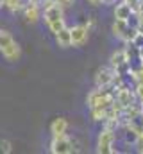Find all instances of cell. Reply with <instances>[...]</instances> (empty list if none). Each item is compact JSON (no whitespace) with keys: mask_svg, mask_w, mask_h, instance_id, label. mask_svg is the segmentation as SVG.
<instances>
[{"mask_svg":"<svg viewBox=\"0 0 143 154\" xmlns=\"http://www.w3.org/2000/svg\"><path fill=\"white\" fill-rule=\"evenodd\" d=\"M66 129H68V120L59 116L56 118L52 124H50V133L52 136H57V134H66Z\"/></svg>","mask_w":143,"mask_h":154,"instance_id":"cell-10","label":"cell"},{"mask_svg":"<svg viewBox=\"0 0 143 154\" xmlns=\"http://www.w3.org/2000/svg\"><path fill=\"white\" fill-rule=\"evenodd\" d=\"M134 11H132V7L123 0V2H120V4H116V7H114V18L116 20H129V16L132 14Z\"/></svg>","mask_w":143,"mask_h":154,"instance_id":"cell-9","label":"cell"},{"mask_svg":"<svg viewBox=\"0 0 143 154\" xmlns=\"http://www.w3.org/2000/svg\"><path fill=\"white\" fill-rule=\"evenodd\" d=\"M113 34L116 36L118 39H122L123 38V34H125V31L129 29V22L127 20H116L114 18V23H113Z\"/></svg>","mask_w":143,"mask_h":154,"instance_id":"cell-13","label":"cell"},{"mask_svg":"<svg viewBox=\"0 0 143 154\" xmlns=\"http://www.w3.org/2000/svg\"><path fill=\"white\" fill-rule=\"evenodd\" d=\"M4 4H5V0H0V7H4Z\"/></svg>","mask_w":143,"mask_h":154,"instance_id":"cell-25","label":"cell"},{"mask_svg":"<svg viewBox=\"0 0 143 154\" xmlns=\"http://www.w3.org/2000/svg\"><path fill=\"white\" fill-rule=\"evenodd\" d=\"M114 100H116L122 108H127V106L134 104L138 99H136V93H134V91H131L127 86H122V88H118V90H116Z\"/></svg>","mask_w":143,"mask_h":154,"instance_id":"cell-5","label":"cell"},{"mask_svg":"<svg viewBox=\"0 0 143 154\" xmlns=\"http://www.w3.org/2000/svg\"><path fill=\"white\" fill-rule=\"evenodd\" d=\"M2 52V56L7 59V61H16L18 57H20V54H22V48H20V45L16 43V41H13V43H9L4 50H0Z\"/></svg>","mask_w":143,"mask_h":154,"instance_id":"cell-7","label":"cell"},{"mask_svg":"<svg viewBox=\"0 0 143 154\" xmlns=\"http://www.w3.org/2000/svg\"><path fill=\"white\" fill-rule=\"evenodd\" d=\"M114 75H116V68H113L111 65H109V66H102V68H99L97 74H95V86H99V88L111 86Z\"/></svg>","mask_w":143,"mask_h":154,"instance_id":"cell-4","label":"cell"},{"mask_svg":"<svg viewBox=\"0 0 143 154\" xmlns=\"http://www.w3.org/2000/svg\"><path fill=\"white\" fill-rule=\"evenodd\" d=\"M72 45L73 47H81L88 41V34H90V29L86 25H75L72 27Z\"/></svg>","mask_w":143,"mask_h":154,"instance_id":"cell-6","label":"cell"},{"mask_svg":"<svg viewBox=\"0 0 143 154\" xmlns=\"http://www.w3.org/2000/svg\"><path fill=\"white\" fill-rule=\"evenodd\" d=\"M102 4H106V5H111V4H116V0H102Z\"/></svg>","mask_w":143,"mask_h":154,"instance_id":"cell-23","label":"cell"},{"mask_svg":"<svg viewBox=\"0 0 143 154\" xmlns=\"http://www.w3.org/2000/svg\"><path fill=\"white\" fill-rule=\"evenodd\" d=\"M140 61L143 63V47H140Z\"/></svg>","mask_w":143,"mask_h":154,"instance_id":"cell-24","label":"cell"},{"mask_svg":"<svg viewBox=\"0 0 143 154\" xmlns=\"http://www.w3.org/2000/svg\"><path fill=\"white\" fill-rule=\"evenodd\" d=\"M123 129H125V133H123V142H125V143H136L138 138H140V134H138L132 127H129V125H123Z\"/></svg>","mask_w":143,"mask_h":154,"instance_id":"cell-15","label":"cell"},{"mask_svg":"<svg viewBox=\"0 0 143 154\" xmlns=\"http://www.w3.org/2000/svg\"><path fill=\"white\" fill-rule=\"evenodd\" d=\"M13 151V143L9 140H0V154H9Z\"/></svg>","mask_w":143,"mask_h":154,"instance_id":"cell-17","label":"cell"},{"mask_svg":"<svg viewBox=\"0 0 143 154\" xmlns=\"http://www.w3.org/2000/svg\"><path fill=\"white\" fill-rule=\"evenodd\" d=\"M23 16H25V20L29 23H36L39 20V5L38 4H32V2L27 4L25 9H23Z\"/></svg>","mask_w":143,"mask_h":154,"instance_id":"cell-11","label":"cell"},{"mask_svg":"<svg viewBox=\"0 0 143 154\" xmlns=\"http://www.w3.org/2000/svg\"><path fill=\"white\" fill-rule=\"evenodd\" d=\"M73 140L68 138L66 134H57V136H52V142H50V152L54 154H70L73 152Z\"/></svg>","mask_w":143,"mask_h":154,"instance_id":"cell-2","label":"cell"},{"mask_svg":"<svg viewBox=\"0 0 143 154\" xmlns=\"http://www.w3.org/2000/svg\"><path fill=\"white\" fill-rule=\"evenodd\" d=\"M84 25H86V27H88V29H90V32H91V29H93V27H95V18H90V20H88V22H86V23H84Z\"/></svg>","mask_w":143,"mask_h":154,"instance_id":"cell-20","label":"cell"},{"mask_svg":"<svg viewBox=\"0 0 143 154\" xmlns=\"http://www.w3.org/2000/svg\"><path fill=\"white\" fill-rule=\"evenodd\" d=\"M14 39H13V36L9 34V32H5V31H0V50H4L9 43H13Z\"/></svg>","mask_w":143,"mask_h":154,"instance_id":"cell-16","label":"cell"},{"mask_svg":"<svg viewBox=\"0 0 143 154\" xmlns=\"http://www.w3.org/2000/svg\"><path fill=\"white\" fill-rule=\"evenodd\" d=\"M125 61H129V57H127V54H125V48H120V50L113 52V54H111V57H109V65H111L113 68H116V66L123 65Z\"/></svg>","mask_w":143,"mask_h":154,"instance_id":"cell-12","label":"cell"},{"mask_svg":"<svg viewBox=\"0 0 143 154\" xmlns=\"http://www.w3.org/2000/svg\"><path fill=\"white\" fill-rule=\"evenodd\" d=\"M134 93H136V99L143 104V82H136V88H134Z\"/></svg>","mask_w":143,"mask_h":154,"instance_id":"cell-18","label":"cell"},{"mask_svg":"<svg viewBox=\"0 0 143 154\" xmlns=\"http://www.w3.org/2000/svg\"><path fill=\"white\" fill-rule=\"evenodd\" d=\"M31 2H32V4H38V5H45L47 0H31Z\"/></svg>","mask_w":143,"mask_h":154,"instance_id":"cell-22","label":"cell"},{"mask_svg":"<svg viewBox=\"0 0 143 154\" xmlns=\"http://www.w3.org/2000/svg\"><path fill=\"white\" fill-rule=\"evenodd\" d=\"M54 36H56V41H57V45H59V47H63V48L72 47V31L66 27V25H65L59 32H56Z\"/></svg>","mask_w":143,"mask_h":154,"instance_id":"cell-8","label":"cell"},{"mask_svg":"<svg viewBox=\"0 0 143 154\" xmlns=\"http://www.w3.org/2000/svg\"><path fill=\"white\" fill-rule=\"evenodd\" d=\"M56 4H59L61 7L66 9V7H72V5L75 4V0H56Z\"/></svg>","mask_w":143,"mask_h":154,"instance_id":"cell-19","label":"cell"},{"mask_svg":"<svg viewBox=\"0 0 143 154\" xmlns=\"http://www.w3.org/2000/svg\"><path fill=\"white\" fill-rule=\"evenodd\" d=\"M43 20L47 23V27L50 29V32H59L65 27V7H61L59 4H45L43 5Z\"/></svg>","mask_w":143,"mask_h":154,"instance_id":"cell-1","label":"cell"},{"mask_svg":"<svg viewBox=\"0 0 143 154\" xmlns=\"http://www.w3.org/2000/svg\"><path fill=\"white\" fill-rule=\"evenodd\" d=\"M125 125H129V127H132L138 134H143V113H138L136 116H132ZM123 127V125H122Z\"/></svg>","mask_w":143,"mask_h":154,"instance_id":"cell-14","label":"cell"},{"mask_svg":"<svg viewBox=\"0 0 143 154\" xmlns=\"http://www.w3.org/2000/svg\"><path fill=\"white\" fill-rule=\"evenodd\" d=\"M116 131H111L104 127L100 133H99V138H97V152L100 154H107L111 152V147L114 145V140H116Z\"/></svg>","mask_w":143,"mask_h":154,"instance_id":"cell-3","label":"cell"},{"mask_svg":"<svg viewBox=\"0 0 143 154\" xmlns=\"http://www.w3.org/2000/svg\"><path fill=\"white\" fill-rule=\"evenodd\" d=\"M88 4H91V5H100L102 0H88Z\"/></svg>","mask_w":143,"mask_h":154,"instance_id":"cell-21","label":"cell"}]
</instances>
